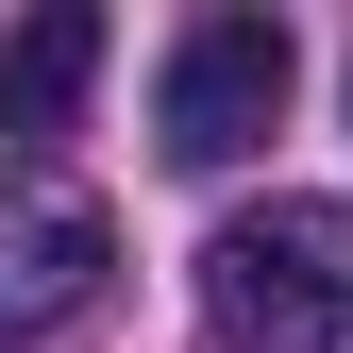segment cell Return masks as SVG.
Wrapping results in <instances>:
<instances>
[{
	"label": "cell",
	"instance_id": "2",
	"mask_svg": "<svg viewBox=\"0 0 353 353\" xmlns=\"http://www.w3.org/2000/svg\"><path fill=\"white\" fill-rule=\"evenodd\" d=\"M286 84H303L286 17H252V0L185 17V34H168V84H152L168 168H236V152H270V135H286Z\"/></svg>",
	"mask_w": 353,
	"mask_h": 353
},
{
	"label": "cell",
	"instance_id": "3",
	"mask_svg": "<svg viewBox=\"0 0 353 353\" xmlns=\"http://www.w3.org/2000/svg\"><path fill=\"white\" fill-rule=\"evenodd\" d=\"M101 270H118V219L84 185H51V168H0V353L68 336L101 303Z\"/></svg>",
	"mask_w": 353,
	"mask_h": 353
},
{
	"label": "cell",
	"instance_id": "4",
	"mask_svg": "<svg viewBox=\"0 0 353 353\" xmlns=\"http://www.w3.org/2000/svg\"><path fill=\"white\" fill-rule=\"evenodd\" d=\"M84 84H101V17L84 0H51V17L0 34V168H34V135H68Z\"/></svg>",
	"mask_w": 353,
	"mask_h": 353
},
{
	"label": "cell",
	"instance_id": "1",
	"mask_svg": "<svg viewBox=\"0 0 353 353\" xmlns=\"http://www.w3.org/2000/svg\"><path fill=\"white\" fill-rule=\"evenodd\" d=\"M219 353H336L353 336V202H252L202 236Z\"/></svg>",
	"mask_w": 353,
	"mask_h": 353
}]
</instances>
